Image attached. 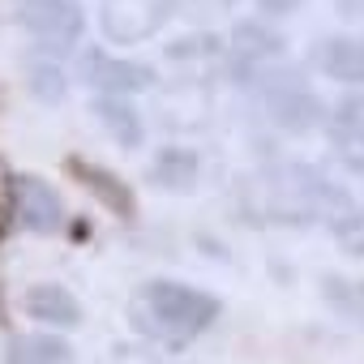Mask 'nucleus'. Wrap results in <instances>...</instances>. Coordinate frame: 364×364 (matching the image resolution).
I'll return each mask as SVG.
<instances>
[{
  "label": "nucleus",
  "mask_w": 364,
  "mask_h": 364,
  "mask_svg": "<svg viewBox=\"0 0 364 364\" xmlns=\"http://www.w3.org/2000/svg\"><path fill=\"white\" fill-rule=\"evenodd\" d=\"M77 77L95 90V95H141L150 90L159 77L150 65L129 60V56H112L103 48H82L77 56Z\"/></svg>",
  "instance_id": "nucleus-7"
},
{
  "label": "nucleus",
  "mask_w": 364,
  "mask_h": 364,
  "mask_svg": "<svg viewBox=\"0 0 364 364\" xmlns=\"http://www.w3.org/2000/svg\"><path fill=\"white\" fill-rule=\"evenodd\" d=\"M5 364H77V351L69 338L39 330V334H14L5 347Z\"/></svg>",
  "instance_id": "nucleus-15"
},
{
  "label": "nucleus",
  "mask_w": 364,
  "mask_h": 364,
  "mask_svg": "<svg viewBox=\"0 0 364 364\" xmlns=\"http://www.w3.org/2000/svg\"><path fill=\"white\" fill-rule=\"evenodd\" d=\"M330 236H334V245L347 253V257H364V206H347V210H338L330 223Z\"/></svg>",
  "instance_id": "nucleus-19"
},
{
  "label": "nucleus",
  "mask_w": 364,
  "mask_h": 364,
  "mask_svg": "<svg viewBox=\"0 0 364 364\" xmlns=\"http://www.w3.org/2000/svg\"><path fill=\"white\" fill-rule=\"evenodd\" d=\"M167 60L189 69V77H215V73H228V43L210 31H193L167 43Z\"/></svg>",
  "instance_id": "nucleus-11"
},
{
  "label": "nucleus",
  "mask_w": 364,
  "mask_h": 364,
  "mask_svg": "<svg viewBox=\"0 0 364 364\" xmlns=\"http://www.w3.org/2000/svg\"><path fill=\"white\" fill-rule=\"evenodd\" d=\"M198 176H202V159L189 146H167L146 167V180L159 185V189H167V193H189L198 185Z\"/></svg>",
  "instance_id": "nucleus-13"
},
{
  "label": "nucleus",
  "mask_w": 364,
  "mask_h": 364,
  "mask_svg": "<svg viewBox=\"0 0 364 364\" xmlns=\"http://www.w3.org/2000/svg\"><path fill=\"white\" fill-rule=\"evenodd\" d=\"M9 202H14L18 223L35 236H52V232L65 228V202L43 176H31V171L14 176L9 180Z\"/></svg>",
  "instance_id": "nucleus-8"
},
{
  "label": "nucleus",
  "mask_w": 364,
  "mask_h": 364,
  "mask_svg": "<svg viewBox=\"0 0 364 364\" xmlns=\"http://www.w3.org/2000/svg\"><path fill=\"white\" fill-rule=\"evenodd\" d=\"M347 206H351L347 189L334 185L313 163H266L236 180V210L262 228L330 223Z\"/></svg>",
  "instance_id": "nucleus-1"
},
{
  "label": "nucleus",
  "mask_w": 364,
  "mask_h": 364,
  "mask_svg": "<svg viewBox=\"0 0 364 364\" xmlns=\"http://www.w3.org/2000/svg\"><path fill=\"white\" fill-rule=\"evenodd\" d=\"M326 137L343 150H364V90L343 95L326 112Z\"/></svg>",
  "instance_id": "nucleus-16"
},
{
  "label": "nucleus",
  "mask_w": 364,
  "mask_h": 364,
  "mask_svg": "<svg viewBox=\"0 0 364 364\" xmlns=\"http://www.w3.org/2000/svg\"><path fill=\"white\" fill-rule=\"evenodd\" d=\"M0 240H5V223H0Z\"/></svg>",
  "instance_id": "nucleus-21"
},
{
  "label": "nucleus",
  "mask_w": 364,
  "mask_h": 364,
  "mask_svg": "<svg viewBox=\"0 0 364 364\" xmlns=\"http://www.w3.org/2000/svg\"><path fill=\"white\" fill-rule=\"evenodd\" d=\"M321 296H326V304H330L343 321H351V326L364 330V279L326 274V279H321Z\"/></svg>",
  "instance_id": "nucleus-17"
},
{
  "label": "nucleus",
  "mask_w": 364,
  "mask_h": 364,
  "mask_svg": "<svg viewBox=\"0 0 364 364\" xmlns=\"http://www.w3.org/2000/svg\"><path fill=\"white\" fill-rule=\"evenodd\" d=\"M65 171L77 180L90 198H99L120 223H133V219H137V198H133V189L124 185L112 167H99V163H90V159H82V154H69V159H65Z\"/></svg>",
  "instance_id": "nucleus-10"
},
{
  "label": "nucleus",
  "mask_w": 364,
  "mask_h": 364,
  "mask_svg": "<svg viewBox=\"0 0 364 364\" xmlns=\"http://www.w3.org/2000/svg\"><path fill=\"white\" fill-rule=\"evenodd\" d=\"M129 99H133V95H99V99H95V116H99L103 133H107L116 146L137 150V146L146 141V124H141V116H137V107H133Z\"/></svg>",
  "instance_id": "nucleus-14"
},
{
  "label": "nucleus",
  "mask_w": 364,
  "mask_h": 364,
  "mask_svg": "<svg viewBox=\"0 0 364 364\" xmlns=\"http://www.w3.org/2000/svg\"><path fill=\"white\" fill-rule=\"evenodd\" d=\"M18 18H22V31L35 39V52H48V56L73 52L86 31V14L77 0H26Z\"/></svg>",
  "instance_id": "nucleus-6"
},
{
  "label": "nucleus",
  "mask_w": 364,
  "mask_h": 364,
  "mask_svg": "<svg viewBox=\"0 0 364 364\" xmlns=\"http://www.w3.org/2000/svg\"><path fill=\"white\" fill-rule=\"evenodd\" d=\"M253 90L262 95L270 120L287 133H309V129H326V103L309 90V82L287 69V65H274L270 73H262L253 82Z\"/></svg>",
  "instance_id": "nucleus-3"
},
{
  "label": "nucleus",
  "mask_w": 364,
  "mask_h": 364,
  "mask_svg": "<svg viewBox=\"0 0 364 364\" xmlns=\"http://www.w3.org/2000/svg\"><path fill=\"white\" fill-rule=\"evenodd\" d=\"M283 60H287V39L279 35V26H270L266 18H245L232 26L228 35V77L232 82L253 86L262 73H270Z\"/></svg>",
  "instance_id": "nucleus-4"
},
{
  "label": "nucleus",
  "mask_w": 364,
  "mask_h": 364,
  "mask_svg": "<svg viewBox=\"0 0 364 364\" xmlns=\"http://www.w3.org/2000/svg\"><path fill=\"white\" fill-rule=\"evenodd\" d=\"M22 309H26V317H35L39 326H52V330H73V326L82 321L77 296H73L69 287H60V283H35V287L26 291Z\"/></svg>",
  "instance_id": "nucleus-12"
},
{
  "label": "nucleus",
  "mask_w": 364,
  "mask_h": 364,
  "mask_svg": "<svg viewBox=\"0 0 364 364\" xmlns=\"http://www.w3.org/2000/svg\"><path fill=\"white\" fill-rule=\"evenodd\" d=\"M257 9H262L266 18H283V14L300 9V0H257Z\"/></svg>",
  "instance_id": "nucleus-20"
},
{
  "label": "nucleus",
  "mask_w": 364,
  "mask_h": 364,
  "mask_svg": "<svg viewBox=\"0 0 364 364\" xmlns=\"http://www.w3.org/2000/svg\"><path fill=\"white\" fill-rule=\"evenodd\" d=\"M31 90H35V99H43V103H60V99H65L69 82H65L60 56H48V52H39V56L31 60Z\"/></svg>",
  "instance_id": "nucleus-18"
},
{
  "label": "nucleus",
  "mask_w": 364,
  "mask_h": 364,
  "mask_svg": "<svg viewBox=\"0 0 364 364\" xmlns=\"http://www.w3.org/2000/svg\"><path fill=\"white\" fill-rule=\"evenodd\" d=\"M309 65L351 90H364V35H326L313 43Z\"/></svg>",
  "instance_id": "nucleus-9"
},
{
  "label": "nucleus",
  "mask_w": 364,
  "mask_h": 364,
  "mask_svg": "<svg viewBox=\"0 0 364 364\" xmlns=\"http://www.w3.org/2000/svg\"><path fill=\"white\" fill-rule=\"evenodd\" d=\"M223 313V300L206 287L180 283V279H146L129 300V321L141 338L180 351L202 338Z\"/></svg>",
  "instance_id": "nucleus-2"
},
{
  "label": "nucleus",
  "mask_w": 364,
  "mask_h": 364,
  "mask_svg": "<svg viewBox=\"0 0 364 364\" xmlns=\"http://www.w3.org/2000/svg\"><path fill=\"white\" fill-rule=\"evenodd\" d=\"M176 5L180 0H99V31L116 48H137L176 18Z\"/></svg>",
  "instance_id": "nucleus-5"
}]
</instances>
